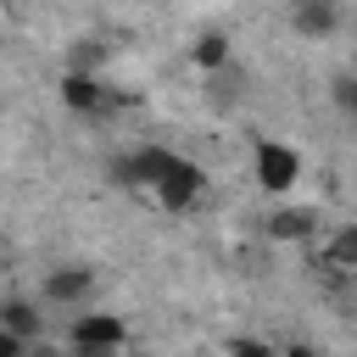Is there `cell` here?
I'll use <instances>...</instances> for the list:
<instances>
[{"label":"cell","mask_w":357,"mask_h":357,"mask_svg":"<svg viewBox=\"0 0 357 357\" xmlns=\"http://www.w3.org/2000/svg\"><path fill=\"white\" fill-rule=\"evenodd\" d=\"M28 351V340H17L11 329H0V357H22Z\"/></svg>","instance_id":"13"},{"label":"cell","mask_w":357,"mask_h":357,"mask_svg":"<svg viewBox=\"0 0 357 357\" xmlns=\"http://www.w3.org/2000/svg\"><path fill=\"white\" fill-rule=\"evenodd\" d=\"M100 61H106V45H100V39H73L67 73H100Z\"/></svg>","instance_id":"10"},{"label":"cell","mask_w":357,"mask_h":357,"mask_svg":"<svg viewBox=\"0 0 357 357\" xmlns=\"http://www.w3.org/2000/svg\"><path fill=\"white\" fill-rule=\"evenodd\" d=\"M351 100H357V95H351V73H340V78H335V106L351 112Z\"/></svg>","instance_id":"12"},{"label":"cell","mask_w":357,"mask_h":357,"mask_svg":"<svg viewBox=\"0 0 357 357\" xmlns=\"http://www.w3.org/2000/svg\"><path fill=\"white\" fill-rule=\"evenodd\" d=\"M61 106L67 112H106L112 106V89L100 84V73H67L61 78Z\"/></svg>","instance_id":"7"},{"label":"cell","mask_w":357,"mask_h":357,"mask_svg":"<svg viewBox=\"0 0 357 357\" xmlns=\"http://www.w3.org/2000/svg\"><path fill=\"white\" fill-rule=\"evenodd\" d=\"M251 178H257L268 195H284V190L301 178V151L284 145V139H257V151H251Z\"/></svg>","instance_id":"2"},{"label":"cell","mask_w":357,"mask_h":357,"mask_svg":"<svg viewBox=\"0 0 357 357\" xmlns=\"http://www.w3.org/2000/svg\"><path fill=\"white\" fill-rule=\"evenodd\" d=\"M229 56H234V50H229V33H218V28H206V33L190 45V61H195L201 73H223Z\"/></svg>","instance_id":"9"},{"label":"cell","mask_w":357,"mask_h":357,"mask_svg":"<svg viewBox=\"0 0 357 357\" xmlns=\"http://www.w3.org/2000/svg\"><path fill=\"white\" fill-rule=\"evenodd\" d=\"M67 340H73V351H123V346H128V324H123L117 312L84 307V312H73Z\"/></svg>","instance_id":"3"},{"label":"cell","mask_w":357,"mask_h":357,"mask_svg":"<svg viewBox=\"0 0 357 357\" xmlns=\"http://www.w3.org/2000/svg\"><path fill=\"white\" fill-rule=\"evenodd\" d=\"M229 357H279L273 346H262V340H234L229 346Z\"/></svg>","instance_id":"11"},{"label":"cell","mask_w":357,"mask_h":357,"mask_svg":"<svg viewBox=\"0 0 357 357\" xmlns=\"http://www.w3.org/2000/svg\"><path fill=\"white\" fill-rule=\"evenodd\" d=\"M95 296V268L89 262H61L45 273V301L50 307H89Z\"/></svg>","instance_id":"4"},{"label":"cell","mask_w":357,"mask_h":357,"mask_svg":"<svg viewBox=\"0 0 357 357\" xmlns=\"http://www.w3.org/2000/svg\"><path fill=\"white\" fill-rule=\"evenodd\" d=\"M73 357H117V351H73Z\"/></svg>","instance_id":"14"},{"label":"cell","mask_w":357,"mask_h":357,"mask_svg":"<svg viewBox=\"0 0 357 357\" xmlns=\"http://www.w3.org/2000/svg\"><path fill=\"white\" fill-rule=\"evenodd\" d=\"M151 195H156V206H162V212H190V206L206 195V167L173 151V156H167V167H162V178L151 184Z\"/></svg>","instance_id":"1"},{"label":"cell","mask_w":357,"mask_h":357,"mask_svg":"<svg viewBox=\"0 0 357 357\" xmlns=\"http://www.w3.org/2000/svg\"><path fill=\"white\" fill-rule=\"evenodd\" d=\"M290 28L301 39H329L340 28V0H296L290 6Z\"/></svg>","instance_id":"6"},{"label":"cell","mask_w":357,"mask_h":357,"mask_svg":"<svg viewBox=\"0 0 357 357\" xmlns=\"http://www.w3.org/2000/svg\"><path fill=\"white\" fill-rule=\"evenodd\" d=\"M0 329H11L17 340H39V329H45L39 301H28V296H6V301H0Z\"/></svg>","instance_id":"8"},{"label":"cell","mask_w":357,"mask_h":357,"mask_svg":"<svg viewBox=\"0 0 357 357\" xmlns=\"http://www.w3.org/2000/svg\"><path fill=\"white\" fill-rule=\"evenodd\" d=\"M318 234H324L318 206H279V212H268V240H279V245H312Z\"/></svg>","instance_id":"5"}]
</instances>
